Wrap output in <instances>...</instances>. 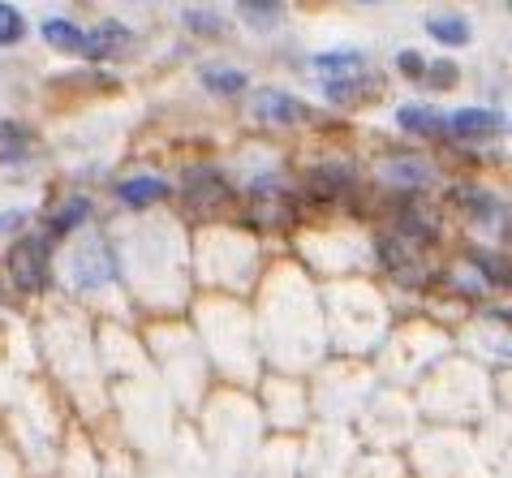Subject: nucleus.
<instances>
[{"label":"nucleus","mask_w":512,"mask_h":478,"mask_svg":"<svg viewBox=\"0 0 512 478\" xmlns=\"http://www.w3.org/2000/svg\"><path fill=\"white\" fill-rule=\"evenodd\" d=\"M9 280L18 293H44L52 280V246L44 233H22L9 250Z\"/></svg>","instance_id":"1"},{"label":"nucleus","mask_w":512,"mask_h":478,"mask_svg":"<svg viewBox=\"0 0 512 478\" xmlns=\"http://www.w3.org/2000/svg\"><path fill=\"white\" fill-rule=\"evenodd\" d=\"M181 194H186L190 207H203V212H211L216 203L233 199V186H229V177H224L220 168L203 164V168H190V173H186V181H181Z\"/></svg>","instance_id":"2"},{"label":"nucleus","mask_w":512,"mask_h":478,"mask_svg":"<svg viewBox=\"0 0 512 478\" xmlns=\"http://www.w3.org/2000/svg\"><path fill=\"white\" fill-rule=\"evenodd\" d=\"M444 134L461 138V143H487V138L504 134V117L491 108H461L444 121Z\"/></svg>","instance_id":"3"},{"label":"nucleus","mask_w":512,"mask_h":478,"mask_svg":"<svg viewBox=\"0 0 512 478\" xmlns=\"http://www.w3.org/2000/svg\"><path fill=\"white\" fill-rule=\"evenodd\" d=\"M112 276H117L112 250L99 242V237H91V242L74 255V285H78V289H99V285H108Z\"/></svg>","instance_id":"4"},{"label":"nucleus","mask_w":512,"mask_h":478,"mask_svg":"<svg viewBox=\"0 0 512 478\" xmlns=\"http://www.w3.org/2000/svg\"><path fill=\"white\" fill-rule=\"evenodd\" d=\"M130 48H134V31L125 22L108 18V22H99L87 31V48H82V56H91V61H112V56H121Z\"/></svg>","instance_id":"5"},{"label":"nucleus","mask_w":512,"mask_h":478,"mask_svg":"<svg viewBox=\"0 0 512 478\" xmlns=\"http://www.w3.org/2000/svg\"><path fill=\"white\" fill-rule=\"evenodd\" d=\"M254 117L263 125H297V121H310V104L293 100L289 91H259L254 95Z\"/></svg>","instance_id":"6"},{"label":"nucleus","mask_w":512,"mask_h":478,"mask_svg":"<svg viewBox=\"0 0 512 478\" xmlns=\"http://www.w3.org/2000/svg\"><path fill=\"white\" fill-rule=\"evenodd\" d=\"M383 177H388V186L396 190V194H418V190H426L431 186V164L426 160H418V156H392L388 164H383Z\"/></svg>","instance_id":"7"},{"label":"nucleus","mask_w":512,"mask_h":478,"mask_svg":"<svg viewBox=\"0 0 512 478\" xmlns=\"http://www.w3.org/2000/svg\"><path fill=\"white\" fill-rule=\"evenodd\" d=\"M353 186V164H340V160H327L319 168H310L306 173V190L315 194V199H340Z\"/></svg>","instance_id":"8"},{"label":"nucleus","mask_w":512,"mask_h":478,"mask_svg":"<svg viewBox=\"0 0 512 478\" xmlns=\"http://www.w3.org/2000/svg\"><path fill=\"white\" fill-rule=\"evenodd\" d=\"M379 259H383V267H388L392 276H401V280H414V285H422V263H418V250L409 246V242H401V237H379Z\"/></svg>","instance_id":"9"},{"label":"nucleus","mask_w":512,"mask_h":478,"mask_svg":"<svg viewBox=\"0 0 512 478\" xmlns=\"http://www.w3.org/2000/svg\"><path fill=\"white\" fill-rule=\"evenodd\" d=\"M396 121H401V130L414 134V138H439L444 134V112H435L431 104H401Z\"/></svg>","instance_id":"10"},{"label":"nucleus","mask_w":512,"mask_h":478,"mask_svg":"<svg viewBox=\"0 0 512 478\" xmlns=\"http://www.w3.org/2000/svg\"><path fill=\"white\" fill-rule=\"evenodd\" d=\"M310 69L323 78V82H336V78H349L362 69V52L358 48H332V52H319Z\"/></svg>","instance_id":"11"},{"label":"nucleus","mask_w":512,"mask_h":478,"mask_svg":"<svg viewBox=\"0 0 512 478\" xmlns=\"http://www.w3.org/2000/svg\"><path fill=\"white\" fill-rule=\"evenodd\" d=\"M160 199H168V186L160 177H125V181H117V203H125V207H151Z\"/></svg>","instance_id":"12"},{"label":"nucleus","mask_w":512,"mask_h":478,"mask_svg":"<svg viewBox=\"0 0 512 478\" xmlns=\"http://www.w3.org/2000/svg\"><path fill=\"white\" fill-rule=\"evenodd\" d=\"M323 91H327V100H332V104H358L371 91H379V74H366V69H358V74H349V78L323 82Z\"/></svg>","instance_id":"13"},{"label":"nucleus","mask_w":512,"mask_h":478,"mask_svg":"<svg viewBox=\"0 0 512 478\" xmlns=\"http://www.w3.org/2000/svg\"><path fill=\"white\" fill-rule=\"evenodd\" d=\"M44 39H48V48L65 52V56H82V48H87V31H82L78 22H69V18H48L44 22Z\"/></svg>","instance_id":"14"},{"label":"nucleus","mask_w":512,"mask_h":478,"mask_svg":"<svg viewBox=\"0 0 512 478\" xmlns=\"http://www.w3.org/2000/svg\"><path fill=\"white\" fill-rule=\"evenodd\" d=\"M87 220H91V199H87V194H69V199H65V203L52 212L48 229H52V237H65V233L82 229V224H87Z\"/></svg>","instance_id":"15"},{"label":"nucleus","mask_w":512,"mask_h":478,"mask_svg":"<svg viewBox=\"0 0 512 478\" xmlns=\"http://www.w3.org/2000/svg\"><path fill=\"white\" fill-rule=\"evenodd\" d=\"M426 35L435 39V44H444V48H465L469 44V22L461 18V13H439V18L426 22Z\"/></svg>","instance_id":"16"},{"label":"nucleus","mask_w":512,"mask_h":478,"mask_svg":"<svg viewBox=\"0 0 512 478\" xmlns=\"http://www.w3.org/2000/svg\"><path fill=\"white\" fill-rule=\"evenodd\" d=\"M31 130L18 121H0V164H22L31 156Z\"/></svg>","instance_id":"17"},{"label":"nucleus","mask_w":512,"mask_h":478,"mask_svg":"<svg viewBox=\"0 0 512 478\" xmlns=\"http://www.w3.org/2000/svg\"><path fill=\"white\" fill-rule=\"evenodd\" d=\"M259 229H289L293 224V207L284 203V194L280 199H254V216H250Z\"/></svg>","instance_id":"18"},{"label":"nucleus","mask_w":512,"mask_h":478,"mask_svg":"<svg viewBox=\"0 0 512 478\" xmlns=\"http://www.w3.org/2000/svg\"><path fill=\"white\" fill-rule=\"evenodd\" d=\"M203 87L216 95H237V91H246V74L229 65H203Z\"/></svg>","instance_id":"19"},{"label":"nucleus","mask_w":512,"mask_h":478,"mask_svg":"<svg viewBox=\"0 0 512 478\" xmlns=\"http://www.w3.org/2000/svg\"><path fill=\"white\" fill-rule=\"evenodd\" d=\"M237 18H246L250 26L267 31V26H276V22L284 18V5H276V0H241V5H237Z\"/></svg>","instance_id":"20"},{"label":"nucleus","mask_w":512,"mask_h":478,"mask_svg":"<svg viewBox=\"0 0 512 478\" xmlns=\"http://www.w3.org/2000/svg\"><path fill=\"white\" fill-rule=\"evenodd\" d=\"M452 203L465 207L469 216H500V203H495L487 190H478V186H457L452 190Z\"/></svg>","instance_id":"21"},{"label":"nucleus","mask_w":512,"mask_h":478,"mask_svg":"<svg viewBox=\"0 0 512 478\" xmlns=\"http://www.w3.org/2000/svg\"><path fill=\"white\" fill-rule=\"evenodd\" d=\"M26 39V18L13 5H0V48H13Z\"/></svg>","instance_id":"22"},{"label":"nucleus","mask_w":512,"mask_h":478,"mask_svg":"<svg viewBox=\"0 0 512 478\" xmlns=\"http://www.w3.org/2000/svg\"><path fill=\"white\" fill-rule=\"evenodd\" d=\"M469 267L487 276L495 289L508 285V267H504V259H500V255H487V250H474V255H469Z\"/></svg>","instance_id":"23"},{"label":"nucleus","mask_w":512,"mask_h":478,"mask_svg":"<svg viewBox=\"0 0 512 478\" xmlns=\"http://www.w3.org/2000/svg\"><path fill=\"white\" fill-rule=\"evenodd\" d=\"M186 22H190L194 35H220V31H224L220 18H216L211 9H186Z\"/></svg>","instance_id":"24"},{"label":"nucleus","mask_w":512,"mask_h":478,"mask_svg":"<svg viewBox=\"0 0 512 478\" xmlns=\"http://www.w3.org/2000/svg\"><path fill=\"white\" fill-rule=\"evenodd\" d=\"M396 69H401L405 78H422L426 74V56L418 48H405V52H396Z\"/></svg>","instance_id":"25"},{"label":"nucleus","mask_w":512,"mask_h":478,"mask_svg":"<svg viewBox=\"0 0 512 478\" xmlns=\"http://www.w3.org/2000/svg\"><path fill=\"white\" fill-rule=\"evenodd\" d=\"M422 78L435 82V87H452V82H457V65H452V61H435V65H426Z\"/></svg>","instance_id":"26"}]
</instances>
